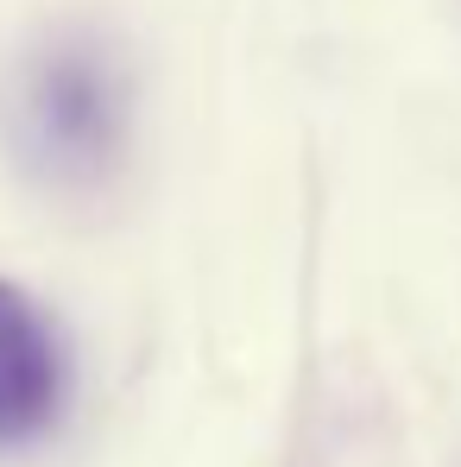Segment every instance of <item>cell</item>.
Returning <instances> with one entry per match:
<instances>
[{
	"instance_id": "cell-1",
	"label": "cell",
	"mask_w": 461,
	"mask_h": 467,
	"mask_svg": "<svg viewBox=\"0 0 461 467\" xmlns=\"http://www.w3.org/2000/svg\"><path fill=\"white\" fill-rule=\"evenodd\" d=\"M70 354L58 322L0 278V442H32L64 417Z\"/></svg>"
},
{
	"instance_id": "cell-2",
	"label": "cell",
	"mask_w": 461,
	"mask_h": 467,
	"mask_svg": "<svg viewBox=\"0 0 461 467\" xmlns=\"http://www.w3.org/2000/svg\"><path fill=\"white\" fill-rule=\"evenodd\" d=\"M114 77L101 57L89 51H64L58 64H45L32 82V133L38 152H51V164H95L114 146Z\"/></svg>"
}]
</instances>
